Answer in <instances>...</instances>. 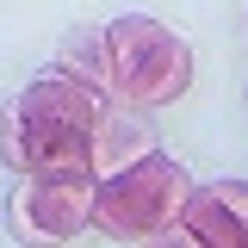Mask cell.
I'll use <instances>...</instances> for the list:
<instances>
[{
	"label": "cell",
	"instance_id": "9c48e42d",
	"mask_svg": "<svg viewBox=\"0 0 248 248\" xmlns=\"http://www.w3.org/2000/svg\"><path fill=\"white\" fill-rule=\"evenodd\" d=\"M143 248H168V242H161V236H155V242H143Z\"/></svg>",
	"mask_w": 248,
	"mask_h": 248
},
{
	"label": "cell",
	"instance_id": "277c9868",
	"mask_svg": "<svg viewBox=\"0 0 248 248\" xmlns=\"http://www.w3.org/2000/svg\"><path fill=\"white\" fill-rule=\"evenodd\" d=\"M93 205H99L93 174H25L6 199V223L25 248H62L93 230Z\"/></svg>",
	"mask_w": 248,
	"mask_h": 248
},
{
	"label": "cell",
	"instance_id": "52a82bcc",
	"mask_svg": "<svg viewBox=\"0 0 248 248\" xmlns=\"http://www.w3.org/2000/svg\"><path fill=\"white\" fill-rule=\"evenodd\" d=\"M56 75L81 81L99 99H112V44H106V25H75L68 31L62 50H56Z\"/></svg>",
	"mask_w": 248,
	"mask_h": 248
},
{
	"label": "cell",
	"instance_id": "5b68a950",
	"mask_svg": "<svg viewBox=\"0 0 248 248\" xmlns=\"http://www.w3.org/2000/svg\"><path fill=\"white\" fill-rule=\"evenodd\" d=\"M155 149V124L143 118V112H130V106H106V118L93 124V143H87V174L99 186L118 180V174H130V168H143Z\"/></svg>",
	"mask_w": 248,
	"mask_h": 248
},
{
	"label": "cell",
	"instance_id": "3957f363",
	"mask_svg": "<svg viewBox=\"0 0 248 248\" xmlns=\"http://www.w3.org/2000/svg\"><path fill=\"white\" fill-rule=\"evenodd\" d=\"M199 180L186 174V161L174 155H149L143 168H130L118 180L99 186V205H93V230H106L112 242H155L161 230H174L192 205Z\"/></svg>",
	"mask_w": 248,
	"mask_h": 248
},
{
	"label": "cell",
	"instance_id": "7a4b0ae2",
	"mask_svg": "<svg viewBox=\"0 0 248 248\" xmlns=\"http://www.w3.org/2000/svg\"><path fill=\"white\" fill-rule=\"evenodd\" d=\"M106 44H112V106L149 112V106H174L192 87V44L149 13L112 19Z\"/></svg>",
	"mask_w": 248,
	"mask_h": 248
},
{
	"label": "cell",
	"instance_id": "ba28073f",
	"mask_svg": "<svg viewBox=\"0 0 248 248\" xmlns=\"http://www.w3.org/2000/svg\"><path fill=\"white\" fill-rule=\"evenodd\" d=\"M0 161L25 174V143H19V118H13V106L0 112Z\"/></svg>",
	"mask_w": 248,
	"mask_h": 248
},
{
	"label": "cell",
	"instance_id": "6da1fadb",
	"mask_svg": "<svg viewBox=\"0 0 248 248\" xmlns=\"http://www.w3.org/2000/svg\"><path fill=\"white\" fill-rule=\"evenodd\" d=\"M19 118V143H25V174H87V143L93 124L106 118L112 99L87 93L68 75H44L25 93L6 99Z\"/></svg>",
	"mask_w": 248,
	"mask_h": 248
},
{
	"label": "cell",
	"instance_id": "8992f818",
	"mask_svg": "<svg viewBox=\"0 0 248 248\" xmlns=\"http://www.w3.org/2000/svg\"><path fill=\"white\" fill-rule=\"evenodd\" d=\"M180 223H186L205 248H248V186H242V180L199 186Z\"/></svg>",
	"mask_w": 248,
	"mask_h": 248
}]
</instances>
